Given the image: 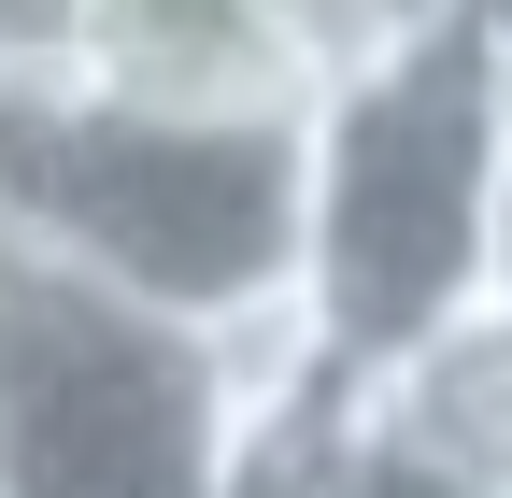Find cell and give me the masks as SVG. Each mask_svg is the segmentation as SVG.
Masks as SVG:
<instances>
[{"mask_svg":"<svg viewBox=\"0 0 512 498\" xmlns=\"http://www.w3.org/2000/svg\"><path fill=\"white\" fill-rule=\"evenodd\" d=\"M313 257L299 314L313 356L370 385L427 328H456L498 285V185H512V15L498 0H441V15L342 72L313 100Z\"/></svg>","mask_w":512,"mask_h":498,"instance_id":"1","label":"cell"},{"mask_svg":"<svg viewBox=\"0 0 512 498\" xmlns=\"http://www.w3.org/2000/svg\"><path fill=\"white\" fill-rule=\"evenodd\" d=\"M0 228L200 342L313 328L299 314V257H313L299 129H185V114H114L72 86L0 100Z\"/></svg>","mask_w":512,"mask_h":498,"instance_id":"2","label":"cell"},{"mask_svg":"<svg viewBox=\"0 0 512 498\" xmlns=\"http://www.w3.org/2000/svg\"><path fill=\"white\" fill-rule=\"evenodd\" d=\"M299 370H328L313 328L200 342L0 228V498H214Z\"/></svg>","mask_w":512,"mask_h":498,"instance_id":"3","label":"cell"},{"mask_svg":"<svg viewBox=\"0 0 512 498\" xmlns=\"http://www.w3.org/2000/svg\"><path fill=\"white\" fill-rule=\"evenodd\" d=\"M72 100L185 114V129H313L328 72L271 29V0H86Z\"/></svg>","mask_w":512,"mask_h":498,"instance_id":"4","label":"cell"},{"mask_svg":"<svg viewBox=\"0 0 512 498\" xmlns=\"http://www.w3.org/2000/svg\"><path fill=\"white\" fill-rule=\"evenodd\" d=\"M356 399L399 427V442L456 456L470 484H498V498H512V299H470L456 328H427L399 370H370Z\"/></svg>","mask_w":512,"mask_h":498,"instance_id":"5","label":"cell"},{"mask_svg":"<svg viewBox=\"0 0 512 498\" xmlns=\"http://www.w3.org/2000/svg\"><path fill=\"white\" fill-rule=\"evenodd\" d=\"M328 498H498V484H470L456 456H427V442H399L370 399H342V456H328Z\"/></svg>","mask_w":512,"mask_h":498,"instance_id":"6","label":"cell"},{"mask_svg":"<svg viewBox=\"0 0 512 498\" xmlns=\"http://www.w3.org/2000/svg\"><path fill=\"white\" fill-rule=\"evenodd\" d=\"M427 15H441V0H271V29H285L328 86H342V72H370V57H399Z\"/></svg>","mask_w":512,"mask_h":498,"instance_id":"7","label":"cell"},{"mask_svg":"<svg viewBox=\"0 0 512 498\" xmlns=\"http://www.w3.org/2000/svg\"><path fill=\"white\" fill-rule=\"evenodd\" d=\"M72 29H86V0H0V100L72 86Z\"/></svg>","mask_w":512,"mask_h":498,"instance_id":"8","label":"cell"},{"mask_svg":"<svg viewBox=\"0 0 512 498\" xmlns=\"http://www.w3.org/2000/svg\"><path fill=\"white\" fill-rule=\"evenodd\" d=\"M484 299H512V185H498V285H484Z\"/></svg>","mask_w":512,"mask_h":498,"instance_id":"9","label":"cell"},{"mask_svg":"<svg viewBox=\"0 0 512 498\" xmlns=\"http://www.w3.org/2000/svg\"><path fill=\"white\" fill-rule=\"evenodd\" d=\"M498 15H512V0H498Z\"/></svg>","mask_w":512,"mask_h":498,"instance_id":"10","label":"cell"}]
</instances>
